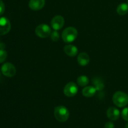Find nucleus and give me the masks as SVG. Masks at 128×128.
Instances as JSON below:
<instances>
[{
  "label": "nucleus",
  "instance_id": "1",
  "mask_svg": "<svg viewBox=\"0 0 128 128\" xmlns=\"http://www.w3.org/2000/svg\"><path fill=\"white\" fill-rule=\"evenodd\" d=\"M54 116L59 122H66L70 118V111L64 106H56L54 110Z\"/></svg>",
  "mask_w": 128,
  "mask_h": 128
},
{
  "label": "nucleus",
  "instance_id": "2",
  "mask_svg": "<svg viewBox=\"0 0 128 128\" xmlns=\"http://www.w3.org/2000/svg\"><path fill=\"white\" fill-rule=\"evenodd\" d=\"M78 32L77 30L74 27H68L64 29L62 32V41L66 43H70L76 40L77 38Z\"/></svg>",
  "mask_w": 128,
  "mask_h": 128
},
{
  "label": "nucleus",
  "instance_id": "3",
  "mask_svg": "<svg viewBox=\"0 0 128 128\" xmlns=\"http://www.w3.org/2000/svg\"><path fill=\"white\" fill-rule=\"evenodd\" d=\"M112 102L118 107H124L128 104V95L122 91H117L112 96Z\"/></svg>",
  "mask_w": 128,
  "mask_h": 128
},
{
  "label": "nucleus",
  "instance_id": "4",
  "mask_svg": "<svg viewBox=\"0 0 128 128\" xmlns=\"http://www.w3.org/2000/svg\"><path fill=\"white\" fill-rule=\"evenodd\" d=\"M35 33L40 38H46L51 35V29L46 24H41L36 27Z\"/></svg>",
  "mask_w": 128,
  "mask_h": 128
},
{
  "label": "nucleus",
  "instance_id": "5",
  "mask_svg": "<svg viewBox=\"0 0 128 128\" xmlns=\"http://www.w3.org/2000/svg\"><path fill=\"white\" fill-rule=\"evenodd\" d=\"M78 92V87L77 84L73 82H70L66 84L64 88L63 92L67 97H74Z\"/></svg>",
  "mask_w": 128,
  "mask_h": 128
},
{
  "label": "nucleus",
  "instance_id": "6",
  "mask_svg": "<svg viewBox=\"0 0 128 128\" xmlns=\"http://www.w3.org/2000/svg\"><path fill=\"white\" fill-rule=\"evenodd\" d=\"M1 72L4 76L8 78H11L15 76L16 70L15 66L12 63L6 62L1 66Z\"/></svg>",
  "mask_w": 128,
  "mask_h": 128
},
{
  "label": "nucleus",
  "instance_id": "7",
  "mask_svg": "<svg viewBox=\"0 0 128 128\" xmlns=\"http://www.w3.org/2000/svg\"><path fill=\"white\" fill-rule=\"evenodd\" d=\"M11 27L10 21L7 18H0V36H3L8 33Z\"/></svg>",
  "mask_w": 128,
  "mask_h": 128
},
{
  "label": "nucleus",
  "instance_id": "8",
  "mask_svg": "<svg viewBox=\"0 0 128 128\" xmlns=\"http://www.w3.org/2000/svg\"><path fill=\"white\" fill-rule=\"evenodd\" d=\"M64 19L62 16L57 15L52 18L51 21V26L54 30L58 31L62 29L64 25Z\"/></svg>",
  "mask_w": 128,
  "mask_h": 128
},
{
  "label": "nucleus",
  "instance_id": "9",
  "mask_svg": "<svg viewBox=\"0 0 128 128\" xmlns=\"http://www.w3.org/2000/svg\"><path fill=\"white\" fill-rule=\"evenodd\" d=\"M45 0H30L29 1V8L33 11H39L44 8Z\"/></svg>",
  "mask_w": 128,
  "mask_h": 128
},
{
  "label": "nucleus",
  "instance_id": "10",
  "mask_svg": "<svg viewBox=\"0 0 128 128\" xmlns=\"http://www.w3.org/2000/svg\"><path fill=\"white\" fill-rule=\"evenodd\" d=\"M106 114L110 120L112 121H116L120 116V111L116 108L110 107L108 109Z\"/></svg>",
  "mask_w": 128,
  "mask_h": 128
},
{
  "label": "nucleus",
  "instance_id": "11",
  "mask_svg": "<svg viewBox=\"0 0 128 128\" xmlns=\"http://www.w3.org/2000/svg\"><path fill=\"white\" fill-rule=\"evenodd\" d=\"M64 51L65 54L70 57H74L78 53L77 47L72 44H67L64 47Z\"/></svg>",
  "mask_w": 128,
  "mask_h": 128
},
{
  "label": "nucleus",
  "instance_id": "12",
  "mask_svg": "<svg viewBox=\"0 0 128 128\" xmlns=\"http://www.w3.org/2000/svg\"><path fill=\"white\" fill-rule=\"evenodd\" d=\"M90 58L86 52H81L78 56V62L82 66H85L90 63Z\"/></svg>",
  "mask_w": 128,
  "mask_h": 128
},
{
  "label": "nucleus",
  "instance_id": "13",
  "mask_svg": "<svg viewBox=\"0 0 128 128\" xmlns=\"http://www.w3.org/2000/svg\"><path fill=\"white\" fill-rule=\"evenodd\" d=\"M96 91L97 90L93 86H86L82 89V94L84 97L91 98L94 96Z\"/></svg>",
  "mask_w": 128,
  "mask_h": 128
},
{
  "label": "nucleus",
  "instance_id": "14",
  "mask_svg": "<svg viewBox=\"0 0 128 128\" xmlns=\"http://www.w3.org/2000/svg\"><path fill=\"white\" fill-rule=\"evenodd\" d=\"M92 84L93 86L96 89L97 91H101L104 88V84L102 80L98 78H96L92 80Z\"/></svg>",
  "mask_w": 128,
  "mask_h": 128
},
{
  "label": "nucleus",
  "instance_id": "15",
  "mask_svg": "<svg viewBox=\"0 0 128 128\" xmlns=\"http://www.w3.org/2000/svg\"><path fill=\"white\" fill-rule=\"evenodd\" d=\"M118 14L121 16H124L128 12V3H121L118 5L116 10Z\"/></svg>",
  "mask_w": 128,
  "mask_h": 128
},
{
  "label": "nucleus",
  "instance_id": "16",
  "mask_svg": "<svg viewBox=\"0 0 128 128\" xmlns=\"http://www.w3.org/2000/svg\"><path fill=\"white\" fill-rule=\"evenodd\" d=\"M89 81H90V80H89L88 78L84 75L79 76L77 79L78 84L81 87H85V86H87L89 84Z\"/></svg>",
  "mask_w": 128,
  "mask_h": 128
},
{
  "label": "nucleus",
  "instance_id": "17",
  "mask_svg": "<svg viewBox=\"0 0 128 128\" xmlns=\"http://www.w3.org/2000/svg\"><path fill=\"white\" fill-rule=\"evenodd\" d=\"M50 37H51V40H52V41H54V42L58 41L59 40V39H60V34H59V32H58V31L54 30V31L51 32Z\"/></svg>",
  "mask_w": 128,
  "mask_h": 128
},
{
  "label": "nucleus",
  "instance_id": "18",
  "mask_svg": "<svg viewBox=\"0 0 128 128\" xmlns=\"http://www.w3.org/2000/svg\"><path fill=\"white\" fill-rule=\"evenodd\" d=\"M8 56V53L5 50H0V63L4 62Z\"/></svg>",
  "mask_w": 128,
  "mask_h": 128
},
{
  "label": "nucleus",
  "instance_id": "19",
  "mask_svg": "<svg viewBox=\"0 0 128 128\" xmlns=\"http://www.w3.org/2000/svg\"><path fill=\"white\" fill-rule=\"evenodd\" d=\"M121 115H122V118H123V120L128 121V107L122 110Z\"/></svg>",
  "mask_w": 128,
  "mask_h": 128
},
{
  "label": "nucleus",
  "instance_id": "20",
  "mask_svg": "<svg viewBox=\"0 0 128 128\" xmlns=\"http://www.w3.org/2000/svg\"><path fill=\"white\" fill-rule=\"evenodd\" d=\"M5 11V6L3 1L2 0H0V16Z\"/></svg>",
  "mask_w": 128,
  "mask_h": 128
},
{
  "label": "nucleus",
  "instance_id": "21",
  "mask_svg": "<svg viewBox=\"0 0 128 128\" xmlns=\"http://www.w3.org/2000/svg\"><path fill=\"white\" fill-rule=\"evenodd\" d=\"M104 128H114V125L113 122L108 121L105 124Z\"/></svg>",
  "mask_w": 128,
  "mask_h": 128
},
{
  "label": "nucleus",
  "instance_id": "22",
  "mask_svg": "<svg viewBox=\"0 0 128 128\" xmlns=\"http://www.w3.org/2000/svg\"><path fill=\"white\" fill-rule=\"evenodd\" d=\"M4 44L3 42H1V40H0V50H3V49H4Z\"/></svg>",
  "mask_w": 128,
  "mask_h": 128
},
{
  "label": "nucleus",
  "instance_id": "23",
  "mask_svg": "<svg viewBox=\"0 0 128 128\" xmlns=\"http://www.w3.org/2000/svg\"><path fill=\"white\" fill-rule=\"evenodd\" d=\"M125 128H128V121L127 123H126V126H125Z\"/></svg>",
  "mask_w": 128,
  "mask_h": 128
},
{
  "label": "nucleus",
  "instance_id": "24",
  "mask_svg": "<svg viewBox=\"0 0 128 128\" xmlns=\"http://www.w3.org/2000/svg\"><path fill=\"white\" fill-rule=\"evenodd\" d=\"M0 76H1V72H0Z\"/></svg>",
  "mask_w": 128,
  "mask_h": 128
},
{
  "label": "nucleus",
  "instance_id": "25",
  "mask_svg": "<svg viewBox=\"0 0 128 128\" xmlns=\"http://www.w3.org/2000/svg\"></svg>",
  "mask_w": 128,
  "mask_h": 128
}]
</instances>
